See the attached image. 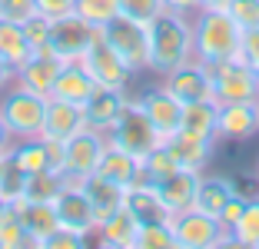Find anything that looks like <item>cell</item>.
I'll use <instances>...</instances> for the list:
<instances>
[{"mask_svg":"<svg viewBox=\"0 0 259 249\" xmlns=\"http://www.w3.org/2000/svg\"><path fill=\"white\" fill-rule=\"evenodd\" d=\"M60 67H63V60H57V57L47 50V47H44V50H33L30 60L17 67V83H23V87H30V90L50 97V90H54Z\"/></svg>","mask_w":259,"mask_h":249,"instance_id":"17","label":"cell"},{"mask_svg":"<svg viewBox=\"0 0 259 249\" xmlns=\"http://www.w3.org/2000/svg\"><path fill=\"white\" fill-rule=\"evenodd\" d=\"M54 210H57L60 226H70V229H76V233H83V236L97 233V213H93V206H90V199H87L80 183H67V186L57 193Z\"/></svg>","mask_w":259,"mask_h":249,"instance_id":"14","label":"cell"},{"mask_svg":"<svg viewBox=\"0 0 259 249\" xmlns=\"http://www.w3.org/2000/svg\"><path fill=\"white\" fill-rule=\"evenodd\" d=\"M233 246H246V249H259V196H249L243 216L233 223L229 229Z\"/></svg>","mask_w":259,"mask_h":249,"instance_id":"31","label":"cell"},{"mask_svg":"<svg viewBox=\"0 0 259 249\" xmlns=\"http://www.w3.org/2000/svg\"><path fill=\"white\" fill-rule=\"evenodd\" d=\"M169 226L176 233V249H216V246H233L229 239V229L223 226L216 216L203 210H183L173 213Z\"/></svg>","mask_w":259,"mask_h":249,"instance_id":"6","label":"cell"},{"mask_svg":"<svg viewBox=\"0 0 259 249\" xmlns=\"http://www.w3.org/2000/svg\"><path fill=\"white\" fill-rule=\"evenodd\" d=\"M246 203H249V196H243V193H236V196L229 199V203L223 206V213H220V223H223V226H226V229H233V223H236V219L243 216Z\"/></svg>","mask_w":259,"mask_h":249,"instance_id":"44","label":"cell"},{"mask_svg":"<svg viewBox=\"0 0 259 249\" xmlns=\"http://www.w3.org/2000/svg\"><path fill=\"white\" fill-rule=\"evenodd\" d=\"M30 14H37V4L33 0H0V20L23 23Z\"/></svg>","mask_w":259,"mask_h":249,"instance_id":"40","label":"cell"},{"mask_svg":"<svg viewBox=\"0 0 259 249\" xmlns=\"http://www.w3.org/2000/svg\"><path fill=\"white\" fill-rule=\"evenodd\" d=\"M97 173H103L107 180H113V183H120V186L130 189V186H137V183H143V163L107 140V150H103V156H100Z\"/></svg>","mask_w":259,"mask_h":249,"instance_id":"21","label":"cell"},{"mask_svg":"<svg viewBox=\"0 0 259 249\" xmlns=\"http://www.w3.org/2000/svg\"><path fill=\"white\" fill-rule=\"evenodd\" d=\"M100 37L120 53V60L133 70V76L150 67V23H140V20H130L126 14H116L113 20H107L100 27Z\"/></svg>","mask_w":259,"mask_h":249,"instance_id":"5","label":"cell"},{"mask_svg":"<svg viewBox=\"0 0 259 249\" xmlns=\"http://www.w3.org/2000/svg\"><path fill=\"white\" fill-rule=\"evenodd\" d=\"M259 133V100H236V103H220L216 116V136L220 140H252Z\"/></svg>","mask_w":259,"mask_h":249,"instance_id":"12","label":"cell"},{"mask_svg":"<svg viewBox=\"0 0 259 249\" xmlns=\"http://www.w3.org/2000/svg\"><path fill=\"white\" fill-rule=\"evenodd\" d=\"M140 106H143V113L150 116V123L156 127V133H160V140L166 143L173 133H180V123H183V103L173 97V93L166 90V87H153V90H146L143 97H137Z\"/></svg>","mask_w":259,"mask_h":249,"instance_id":"13","label":"cell"},{"mask_svg":"<svg viewBox=\"0 0 259 249\" xmlns=\"http://www.w3.org/2000/svg\"><path fill=\"white\" fill-rule=\"evenodd\" d=\"M47 100L44 93L23 87V83H14L0 93V120L10 130L14 140H30V136H40L44 130V116H47Z\"/></svg>","mask_w":259,"mask_h":249,"instance_id":"3","label":"cell"},{"mask_svg":"<svg viewBox=\"0 0 259 249\" xmlns=\"http://www.w3.org/2000/svg\"><path fill=\"white\" fill-rule=\"evenodd\" d=\"M199 7H229V0H199Z\"/></svg>","mask_w":259,"mask_h":249,"instance_id":"48","label":"cell"},{"mask_svg":"<svg viewBox=\"0 0 259 249\" xmlns=\"http://www.w3.org/2000/svg\"><path fill=\"white\" fill-rule=\"evenodd\" d=\"M14 203L20 206V216H23V226H27V239H30V246L44 249V242L50 239V233L60 226L54 203H27V199H14Z\"/></svg>","mask_w":259,"mask_h":249,"instance_id":"24","label":"cell"},{"mask_svg":"<svg viewBox=\"0 0 259 249\" xmlns=\"http://www.w3.org/2000/svg\"><path fill=\"white\" fill-rule=\"evenodd\" d=\"M63 186H67V176L63 173L44 170V173L27 176V183H23V199H27V203H54Z\"/></svg>","mask_w":259,"mask_h":249,"instance_id":"30","label":"cell"},{"mask_svg":"<svg viewBox=\"0 0 259 249\" xmlns=\"http://www.w3.org/2000/svg\"><path fill=\"white\" fill-rule=\"evenodd\" d=\"M37 4V14L50 17V20H60V17L73 14V0H33Z\"/></svg>","mask_w":259,"mask_h":249,"instance_id":"43","label":"cell"},{"mask_svg":"<svg viewBox=\"0 0 259 249\" xmlns=\"http://www.w3.org/2000/svg\"><path fill=\"white\" fill-rule=\"evenodd\" d=\"M14 83H17V67L0 57V93L7 90V87H14Z\"/></svg>","mask_w":259,"mask_h":249,"instance_id":"46","label":"cell"},{"mask_svg":"<svg viewBox=\"0 0 259 249\" xmlns=\"http://www.w3.org/2000/svg\"><path fill=\"white\" fill-rule=\"evenodd\" d=\"M80 130H87L83 106L57 100V97L47 100V116H44V130H40L44 140H60V143H67L70 136H76Z\"/></svg>","mask_w":259,"mask_h":249,"instance_id":"15","label":"cell"},{"mask_svg":"<svg viewBox=\"0 0 259 249\" xmlns=\"http://www.w3.org/2000/svg\"><path fill=\"white\" fill-rule=\"evenodd\" d=\"M50 17H44V14H30L27 20H23V33H27V40L33 44V50H44L47 47V40H50Z\"/></svg>","mask_w":259,"mask_h":249,"instance_id":"38","label":"cell"},{"mask_svg":"<svg viewBox=\"0 0 259 249\" xmlns=\"http://www.w3.org/2000/svg\"><path fill=\"white\" fill-rule=\"evenodd\" d=\"M193 57V20L176 10H163L150 23V73L166 76Z\"/></svg>","mask_w":259,"mask_h":249,"instance_id":"2","label":"cell"},{"mask_svg":"<svg viewBox=\"0 0 259 249\" xmlns=\"http://www.w3.org/2000/svg\"><path fill=\"white\" fill-rule=\"evenodd\" d=\"M137 249H176V233L169 223H143L137 233Z\"/></svg>","mask_w":259,"mask_h":249,"instance_id":"34","label":"cell"},{"mask_svg":"<svg viewBox=\"0 0 259 249\" xmlns=\"http://www.w3.org/2000/svg\"><path fill=\"white\" fill-rule=\"evenodd\" d=\"M216 116H220V103L216 100L183 103V123H180V130H186L193 136H206V140H220L216 136Z\"/></svg>","mask_w":259,"mask_h":249,"instance_id":"28","label":"cell"},{"mask_svg":"<svg viewBox=\"0 0 259 249\" xmlns=\"http://www.w3.org/2000/svg\"><path fill=\"white\" fill-rule=\"evenodd\" d=\"M196 186H199V173L176 170L169 180L156 183V193H160V199L166 203L169 213H183V210H193V203H196Z\"/></svg>","mask_w":259,"mask_h":249,"instance_id":"25","label":"cell"},{"mask_svg":"<svg viewBox=\"0 0 259 249\" xmlns=\"http://www.w3.org/2000/svg\"><path fill=\"white\" fill-rule=\"evenodd\" d=\"M239 60H246L249 67H256V70H259V27H252V30H243Z\"/></svg>","mask_w":259,"mask_h":249,"instance_id":"42","label":"cell"},{"mask_svg":"<svg viewBox=\"0 0 259 249\" xmlns=\"http://www.w3.org/2000/svg\"><path fill=\"white\" fill-rule=\"evenodd\" d=\"M23 246H30V239H27L20 206L7 203L0 210V249H23Z\"/></svg>","mask_w":259,"mask_h":249,"instance_id":"32","label":"cell"},{"mask_svg":"<svg viewBox=\"0 0 259 249\" xmlns=\"http://www.w3.org/2000/svg\"><path fill=\"white\" fill-rule=\"evenodd\" d=\"M4 159H7V156H0V170H4Z\"/></svg>","mask_w":259,"mask_h":249,"instance_id":"50","label":"cell"},{"mask_svg":"<svg viewBox=\"0 0 259 249\" xmlns=\"http://www.w3.org/2000/svg\"><path fill=\"white\" fill-rule=\"evenodd\" d=\"M97 90V83H93V76L87 73V67L80 60L73 63H63L60 73H57V83H54V90H50V97L57 100H67V103H87V97Z\"/></svg>","mask_w":259,"mask_h":249,"instance_id":"23","label":"cell"},{"mask_svg":"<svg viewBox=\"0 0 259 249\" xmlns=\"http://www.w3.org/2000/svg\"><path fill=\"white\" fill-rule=\"evenodd\" d=\"M30 53H33V44L23 33V23L0 20V57L14 67H20V63L30 60Z\"/></svg>","mask_w":259,"mask_h":249,"instance_id":"29","label":"cell"},{"mask_svg":"<svg viewBox=\"0 0 259 249\" xmlns=\"http://www.w3.org/2000/svg\"><path fill=\"white\" fill-rule=\"evenodd\" d=\"M216 103H236V100H259V70L246 60H223L209 67Z\"/></svg>","mask_w":259,"mask_h":249,"instance_id":"7","label":"cell"},{"mask_svg":"<svg viewBox=\"0 0 259 249\" xmlns=\"http://www.w3.org/2000/svg\"><path fill=\"white\" fill-rule=\"evenodd\" d=\"M256 180H259V170H256Z\"/></svg>","mask_w":259,"mask_h":249,"instance_id":"51","label":"cell"},{"mask_svg":"<svg viewBox=\"0 0 259 249\" xmlns=\"http://www.w3.org/2000/svg\"><path fill=\"white\" fill-rule=\"evenodd\" d=\"M23 183H27V176H23L10 159H4V170H0V196L7 199V203L23 199Z\"/></svg>","mask_w":259,"mask_h":249,"instance_id":"37","label":"cell"},{"mask_svg":"<svg viewBox=\"0 0 259 249\" xmlns=\"http://www.w3.org/2000/svg\"><path fill=\"white\" fill-rule=\"evenodd\" d=\"M87 242V236L83 233H76V229H70V226H57L54 233H50V239L44 242V249H60V246H83Z\"/></svg>","mask_w":259,"mask_h":249,"instance_id":"41","label":"cell"},{"mask_svg":"<svg viewBox=\"0 0 259 249\" xmlns=\"http://www.w3.org/2000/svg\"><path fill=\"white\" fill-rule=\"evenodd\" d=\"M190 20H193V60L213 67V63L239 57L243 27L233 20L226 7H199Z\"/></svg>","mask_w":259,"mask_h":249,"instance_id":"1","label":"cell"},{"mask_svg":"<svg viewBox=\"0 0 259 249\" xmlns=\"http://www.w3.org/2000/svg\"><path fill=\"white\" fill-rule=\"evenodd\" d=\"M4 206H7V199H4V196H0V210H4Z\"/></svg>","mask_w":259,"mask_h":249,"instance_id":"49","label":"cell"},{"mask_svg":"<svg viewBox=\"0 0 259 249\" xmlns=\"http://www.w3.org/2000/svg\"><path fill=\"white\" fill-rule=\"evenodd\" d=\"M80 186H83L87 199H90L93 213H97V223L107 219L110 213H116L120 206H126V186L107 180L103 173H90L87 180H80Z\"/></svg>","mask_w":259,"mask_h":249,"instance_id":"19","label":"cell"},{"mask_svg":"<svg viewBox=\"0 0 259 249\" xmlns=\"http://www.w3.org/2000/svg\"><path fill=\"white\" fill-rule=\"evenodd\" d=\"M10 146H14V136H10V130L4 127V120H0V156H7Z\"/></svg>","mask_w":259,"mask_h":249,"instance_id":"47","label":"cell"},{"mask_svg":"<svg viewBox=\"0 0 259 249\" xmlns=\"http://www.w3.org/2000/svg\"><path fill=\"white\" fill-rule=\"evenodd\" d=\"M100 37V27L87 23L80 14H67L60 20L50 23V40H47V50L54 53L57 60L73 63L83 60V53L90 50V44Z\"/></svg>","mask_w":259,"mask_h":249,"instance_id":"8","label":"cell"},{"mask_svg":"<svg viewBox=\"0 0 259 249\" xmlns=\"http://www.w3.org/2000/svg\"><path fill=\"white\" fill-rule=\"evenodd\" d=\"M163 7H166V10H176V14L193 17L199 10V0H163Z\"/></svg>","mask_w":259,"mask_h":249,"instance_id":"45","label":"cell"},{"mask_svg":"<svg viewBox=\"0 0 259 249\" xmlns=\"http://www.w3.org/2000/svg\"><path fill=\"white\" fill-rule=\"evenodd\" d=\"M123 103H126V93L123 90H107V87H97V90L87 97L83 103V116L87 127L97 130V133H110V127L116 123Z\"/></svg>","mask_w":259,"mask_h":249,"instance_id":"18","label":"cell"},{"mask_svg":"<svg viewBox=\"0 0 259 249\" xmlns=\"http://www.w3.org/2000/svg\"><path fill=\"white\" fill-rule=\"evenodd\" d=\"M126 206L133 210V216L140 219V226H143V223H169V219H173V213H169L166 203L160 199L156 186H150V183L130 186L126 189Z\"/></svg>","mask_w":259,"mask_h":249,"instance_id":"26","label":"cell"},{"mask_svg":"<svg viewBox=\"0 0 259 249\" xmlns=\"http://www.w3.org/2000/svg\"><path fill=\"white\" fill-rule=\"evenodd\" d=\"M239 189L233 186V183L226 180V176H216V173H199V186H196V210L209 213V216L220 219L223 206L229 203V199L236 196Z\"/></svg>","mask_w":259,"mask_h":249,"instance_id":"27","label":"cell"},{"mask_svg":"<svg viewBox=\"0 0 259 249\" xmlns=\"http://www.w3.org/2000/svg\"><path fill=\"white\" fill-rule=\"evenodd\" d=\"M137 233H140V219L133 216L130 206H120L116 213H110L107 219L97 223L100 242L113 249H137Z\"/></svg>","mask_w":259,"mask_h":249,"instance_id":"20","label":"cell"},{"mask_svg":"<svg viewBox=\"0 0 259 249\" xmlns=\"http://www.w3.org/2000/svg\"><path fill=\"white\" fill-rule=\"evenodd\" d=\"M73 14H80L93 27H103L120 14V0H73Z\"/></svg>","mask_w":259,"mask_h":249,"instance_id":"35","label":"cell"},{"mask_svg":"<svg viewBox=\"0 0 259 249\" xmlns=\"http://www.w3.org/2000/svg\"><path fill=\"white\" fill-rule=\"evenodd\" d=\"M107 140L113 146H120V150H126L130 156H137L140 163H143V159L150 156L156 146H163L160 133H156V127L150 123V116L143 113L140 100H130V97H126V103H123L116 123L110 127Z\"/></svg>","mask_w":259,"mask_h":249,"instance_id":"4","label":"cell"},{"mask_svg":"<svg viewBox=\"0 0 259 249\" xmlns=\"http://www.w3.org/2000/svg\"><path fill=\"white\" fill-rule=\"evenodd\" d=\"M163 10H166L163 0H120V14H126L130 20H140V23H153Z\"/></svg>","mask_w":259,"mask_h":249,"instance_id":"36","label":"cell"},{"mask_svg":"<svg viewBox=\"0 0 259 249\" xmlns=\"http://www.w3.org/2000/svg\"><path fill=\"white\" fill-rule=\"evenodd\" d=\"M80 63H83L87 73L93 76V83H97V87H107V90H123L126 93L130 80H133V70L120 60V53H116L103 37L93 40Z\"/></svg>","mask_w":259,"mask_h":249,"instance_id":"10","label":"cell"},{"mask_svg":"<svg viewBox=\"0 0 259 249\" xmlns=\"http://www.w3.org/2000/svg\"><path fill=\"white\" fill-rule=\"evenodd\" d=\"M7 159L20 170L23 176L44 173V170H54V159H50V140L44 136H30V140H14ZM60 173V170H57Z\"/></svg>","mask_w":259,"mask_h":249,"instance_id":"22","label":"cell"},{"mask_svg":"<svg viewBox=\"0 0 259 249\" xmlns=\"http://www.w3.org/2000/svg\"><path fill=\"white\" fill-rule=\"evenodd\" d=\"M166 150L173 153L176 166L180 170H190V173H206V166L216 153V140H206V136H193L186 130L173 133L166 140Z\"/></svg>","mask_w":259,"mask_h":249,"instance_id":"16","label":"cell"},{"mask_svg":"<svg viewBox=\"0 0 259 249\" xmlns=\"http://www.w3.org/2000/svg\"><path fill=\"white\" fill-rule=\"evenodd\" d=\"M163 87L173 93L180 103H196V100H216L213 97V76H209V67L199 60H186L180 67H173L166 76H160Z\"/></svg>","mask_w":259,"mask_h":249,"instance_id":"11","label":"cell"},{"mask_svg":"<svg viewBox=\"0 0 259 249\" xmlns=\"http://www.w3.org/2000/svg\"><path fill=\"white\" fill-rule=\"evenodd\" d=\"M107 150V133H97V130H80L76 136H70L63 143V170L67 183H80L90 173H97L100 156Z\"/></svg>","mask_w":259,"mask_h":249,"instance_id":"9","label":"cell"},{"mask_svg":"<svg viewBox=\"0 0 259 249\" xmlns=\"http://www.w3.org/2000/svg\"><path fill=\"white\" fill-rule=\"evenodd\" d=\"M176 170H180V166H176L173 153H169V150H166V143H163V146H156V150H153L150 156L143 159V183L156 186V183L169 180V176H173Z\"/></svg>","mask_w":259,"mask_h":249,"instance_id":"33","label":"cell"},{"mask_svg":"<svg viewBox=\"0 0 259 249\" xmlns=\"http://www.w3.org/2000/svg\"><path fill=\"white\" fill-rule=\"evenodd\" d=\"M226 10L233 14V20H236L243 30L259 27V0H229Z\"/></svg>","mask_w":259,"mask_h":249,"instance_id":"39","label":"cell"}]
</instances>
